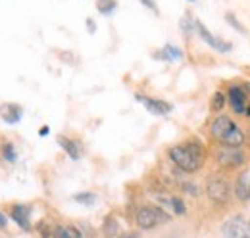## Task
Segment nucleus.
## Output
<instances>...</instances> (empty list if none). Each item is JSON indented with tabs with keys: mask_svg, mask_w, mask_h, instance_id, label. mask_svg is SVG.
I'll use <instances>...</instances> for the list:
<instances>
[{
	"mask_svg": "<svg viewBox=\"0 0 250 238\" xmlns=\"http://www.w3.org/2000/svg\"><path fill=\"white\" fill-rule=\"evenodd\" d=\"M141 4L145 6V8H148L152 14H160V10H158V4H156V0H141Z\"/></svg>",
	"mask_w": 250,
	"mask_h": 238,
	"instance_id": "b1692460",
	"label": "nucleus"
},
{
	"mask_svg": "<svg viewBox=\"0 0 250 238\" xmlns=\"http://www.w3.org/2000/svg\"><path fill=\"white\" fill-rule=\"evenodd\" d=\"M171 221V215L156 204H143L135 211V223L143 231H152L160 225H166Z\"/></svg>",
	"mask_w": 250,
	"mask_h": 238,
	"instance_id": "7ed1b4c3",
	"label": "nucleus"
},
{
	"mask_svg": "<svg viewBox=\"0 0 250 238\" xmlns=\"http://www.w3.org/2000/svg\"><path fill=\"white\" fill-rule=\"evenodd\" d=\"M247 142L250 144V131H249V137H247Z\"/></svg>",
	"mask_w": 250,
	"mask_h": 238,
	"instance_id": "c756f323",
	"label": "nucleus"
},
{
	"mask_svg": "<svg viewBox=\"0 0 250 238\" xmlns=\"http://www.w3.org/2000/svg\"><path fill=\"white\" fill-rule=\"evenodd\" d=\"M243 89H245V92H247V98H249V102H250V81H247V83L243 85Z\"/></svg>",
	"mask_w": 250,
	"mask_h": 238,
	"instance_id": "cd10ccee",
	"label": "nucleus"
},
{
	"mask_svg": "<svg viewBox=\"0 0 250 238\" xmlns=\"http://www.w3.org/2000/svg\"><path fill=\"white\" fill-rule=\"evenodd\" d=\"M188 2H196V0H188Z\"/></svg>",
	"mask_w": 250,
	"mask_h": 238,
	"instance_id": "7c9ffc66",
	"label": "nucleus"
},
{
	"mask_svg": "<svg viewBox=\"0 0 250 238\" xmlns=\"http://www.w3.org/2000/svg\"><path fill=\"white\" fill-rule=\"evenodd\" d=\"M171 163L183 173H196L206 159V150L198 139H188L181 144H175L167 150Z\"/></svg>",
	"mask_w": 250,
	"mask_h": 238,
	"instance_id": "f257e3e1",
	"label": "nucleus"
},
{
	"mask_svg": "<svg viewBox=\"0 0 250 238\" xmlns=\"http://www.w3.org/2000/svg\"><path fill=\"white\" fill-rule=\"evenodd\" d=\"M221 233L225 238H250V219L243 213H235L225 219Z\"/></svg>",
	"mask_w": 250,
	"mask_h": 238,
	"instance_id": "39448f33",
	"label": "nucleus"
},
{
	"mask_svg": "<svg viewBox=\"0 0 250 238\" xmlns=\"http://www.w3.org/2000/svg\"><path fill=\"white\" fill-rule=\"evenodd\" d=\"M181 190H183V192H187V194H190V196H194V198H198V196H200V188H198V184L188 182V180L181 182Z\"/></svg>",
	"mask_w": 250,
	"mask_h": 238,
	"instance_id": "5701e85b",
	"label": "nucleus"
},
{
	"mask_svg": "<svg viewBox=\"0 0 250 238\" xmlns=\"http://www.w3.org/2000/svg\"><path fill=\"white\" fill-rule=\"evenodd\" d=\"M116 238H139L137 235H124V237H116Z\"/></svg>",
	"mask_w": 250,
	"mask_h": 238,
	"instance_id": "c85d7f7f",
	"label": "nucleus"
},
{
	"mask_svg": "<svg viewBox=\"0 0 250 238\" xmlns=\"http://www.w3.org/2000/svg\"><path fill=\"white\" fill-rule=\"evenodd\" d=\"M225 104H227V96H225L221 90L214 92V96H212V100H210V110H212V112H221Z\"/></svg>",
	"mask_w": 250,
	"mask_h": 238,
	"instance_id": "a211bd4d",
	"label": "nucleus"
},
{
	"mask_svg": "<svg viewBox=\"0 0 250 238\" xmlns=\"http://www.w3.org/2000/svg\"><path fill=\"white\" fill-rule=\"evenodd\" d=\"M87 31H89L91 35H94V33H96V23H94L93 18H87Z\"/></svg>",
	"mask_w": 250,
	"mask_h": 238,
	"instance_id": "393cba45",
	"label": "nucleus"
},
{
	"mask_svg": "<svg viewBox=\"0 0 250 238\" xmlns=\"http://www.w3.org/2000/svg\"><path fill=\"white\" fill-rule=\"evenodd\" d=\"M210 135L221 146H245L247 142L245 131L229 116H218L214 119L210 123Z\"/></svg>",
	"mask_w": 250,
	"mask_h": 238,
	"instance_id": "f03ea898",
	"label": "nucleus"
},
{
	"mask_svg": "<svg viewBox=\"0 0 250 238\" xmlns=\"http://www.w3.org/2000/svg\"><path fill=\"white\" fill-rule=\"evenodd\" d=\"M56 142L62 146V150L73 159V161H77V159L81 158L83 146H81L77 140H73V139H69V137H65V135H58V137H56Z\"/></svg>",
	"mask_w": 250,
	"mask_h": 238,
	"instance_id": "f8f14e48",
	"label": "nucleus"
},
{
	"mask_svg": "<svg viewBox=\"0 0 250 238\" xmlns=\"http://www.w3.org/2000/svg\"><path fill=\"white\" fill-rule=\"evenodd\" d=\"M247 152L243 146H219L216 152V161L223 169H239L247 163Z\"/></svg>",
	"mask_w": 250,
	"mask_h": 238,
	"instance_id": "20e7f679",
	"label": "nucleus"
},
{
	"mask_svg": "<svg viewBox=\"0 0 250 238\" xmlns=\"http://www.w3.org/2000/svg\"><path fill=\"white\" fill-rule=\"evenodd\" d=\"M48 133H50V127H48V125H42V127H41V131H39V135H41V137H46Z\"/></svg>",
	"mask_w": 250,
	"mask_h": 238,
	"instance_id": "bb28decb",
	"label": "nucleus"
},
{
	"mask_svg": "<svg viewBox=\"0 0 250 238\" xmlns=\"http://www.w3.org/2000/svg\"><path fill=\"white\" fill-rule=\"evenodd\" d=\"M206 194L208 198L214 202V204H227L229 202V194H231V188H229V182L219 175H214V177L208 178L206 182Z\"/></svg>",
	"mask_w": 250,
	"mask_h": 238,
	"instance_id": "423d86ee",
	"label": "nucleus"
},
{
	"mask_svg": "<svg viewBox=\"0 0 250 238\" xmlns=\"http://www.w3.org/2000/svg\"><path fill=\"white\" fill-rule=\"evenodd\" d=\"M194 27H196V33H198V37L208 44V46H212L214 50H218V52H229L233 46L229 44V42H225V40H221L218 39L216 35H212L210 31L206 29V25L200 21V20H194Z\"/></svg>",
	"mask_w": 250,
	"mask_h": 238,
	"instance_id": "6e6552de",
	"label": "nucleus"
},
{
	"mask_svg": "<svg viewBox=\"0 0 250 238\" xmlns=\"http://www.w3.org/2000/svg\"><path fill=\"white\" fill-rule=\"evenodd\" d=\"M2 158H4V161H8V163H14V161L18 159V152H16V146H14L12 142L2 144Z\"/></svg>",
	"mask_w": 250,
	"mask_h": 238,
	"instance_id": "aec40b11",
	"label": "nucleus"
},
{
	"mask_svg": "<svg viewBox=\"0 0 250 238\" xmlns=\"http://www.w3.org/2000/svg\"><path fill=\"white\" fill-rule=\"evenodd\" d=\"M227 102L231 104L233 112L239 114V116H245L247 110H249V98H247V92L243 87L239 85H231L227 90Z\"/></svg>",
	"mask_w": 250,
	"mask_h": 238,
	"instance_id": "0eeeda50",
	"label": "nucleus"
},
{
	"mask_svg": "<svg viewBox=\"0 0 250 238\" xmlns=\"http://www.w3.org/2000/svg\"><path fill=\"white\" fill-rule=\"evenodd\" d=\"M73 202L83 204V206H93L94 202H96V194L94 192H77L73 196Z\"/></svg>",
	"mask_w": 250,
	"mask_h": 238,
	"instance_id": "6ab92c4d",
	"label": "nucleus"
},
{
	"mask_svg": "<svg viewBox=\"0 0 250 238\" xmlns=\"http://www.w3.org/2000/svg\"><path fill=\"white\" fill-rule=\"evenodd\" d=\"M179 27H181L183 35H185L187 39L192 37V33L196 31V27H194V18H192L190 12H185V14H183V18H181V21H179Z\"/></svg>",
	"mask_w": 250,
	"mask_h": 238,
	"instance_id": "dca6fc26",
	"label": "nucleus"
},
{
	"mask_svg": "<svg viewBox=\"0 0 250 238\" xmlns=\"http://www.w3.org/2000/svg\"><path fill=\"white\" fill-rule=\"evenodd\" d=\"M102 233H104V237H106V238L120 237V223H118V219H116L114 215H108V217L104 219Z\"/></svg>",
	"mask_w": 250,
	"mask_h": 238,
	"instance_id": "4468645a",
	"label": "nucleus"
},
{
	"mask_svg": "<svg viewBox=\"0 0 250 238\" xmlns=\"http://www.w3.org/2000/svg\"><path fill=\"white\" fill-rule=\"evenodd\" d=\"M135 98H137L150 114H154V116H167V114H171V110H173V106H171L169 102H166V100H158V98L143 96V94H135Z\"/></svg>",
	"mask_w": 250,
	"mask_h": 238,
	"instance_id": "1a4fd4ad",
	"label": "nucleus"
},
{
	"mask_svg": "<svg viewBox=\"0 0 250 238\" xmlns=\"http://www.w3.org/2000/svg\"><path fill=\"white\" fill-rule=\"evenodd\" d=\"M10 217L14 219V223L23 229V231H31V208L25 204H14L10 208Z\"/></svg>",
	"mask_w": 250,
	"mask_h": 238,
	"instance_id": "9d476101",
	"label": "nucleus"
},
{
	"mask_svg": "<svg viewBox=\"0 0 250 238\" xmlns=\"http://www.w3.org/2000/svg\"><path fill=\"white\" fill-rule=\"evenodd\" d=\"M0 118H2V121H6L8 125H16L23 118V110H21V106L8 102V104L0 106Z\"/></svg>",
	"mask_w": 250,
	"mask_h": 238,
	"instance_id": "9b49d317",
	"label": "nucleus"
},
{
	"mask_svg": "<svg viewBox=\"0 0 250 238\" xmlns=\"http://www.w3.org/2000/svg\"><path fill=\"white\" fill-rule=\"evenodd\" d=\"M118 8V0H96V10L102 16H112Z\"/></svg>",
	"mask_w": 250,
	"mask_h": 238,
	"instance_id": "f3484780",
	"label": "nucleus"
},
{
	"mask_svg": "<svg viewBox=\"0 0 250 238\" xmlns=\"http://www.w3.org/2000/svg\"><path fill=\"white\" fill-rule=\"evenodd\" d=\"M225 20H227V23H229L235 31H239V33H247V29L239 23V20H237V16H235L233 12H227V14H225Z\"/></svg>",
	"mask_w": 250,
	"mask_h": 238,
	"instance_id": "4be33fe9",
	"label": "nucleus"
},
{
	"mask_svg": "<svg viewBox=\"0 0 250 238\" xmlns=\"http://www.w3.org/2000/svg\"><path fill=\"white\" fill-rule=\"evenodd\" d=\"M162 50L166 52V56H167L169 61H173V60H183V50L177 48V46H173V44H166Z\"/></svg>",
	"mask_w": 250,
	"mask_h": 238,
	"instance_id": "412c9836",
	"label": "nucleus"
},
{
	"mask_svg": "<svg viewBox=\"0 0 250 238\" xmlns=\"http://www.w3.org/2000/svg\"><path fill=\"white\" fill-rule=\"evenodd\" d=\"M158 202L164 209H171L175 215H185L187 206L181 200V196H158Z\"/></svg>",
	"mask_w": 250,
	"mask_h": 238,
	"instance_id": "ddd939ff",
	"label": "nucleus"
},
{
	"mask_svg": "<svg viewBox=\"0 0 250 238\" xmlns=\"http://www.w3.org/2000/svg\"><path fill=\"white\" fill-rule=\"evenodd\" d=\"M6 227H8V217H6V213L0 211V229H6Z\"/></svg>",
	"mask_w": 250,
	"mask_h": 238,
	"instance_id": "a878e982",
	"label": "nucleus"
},
{
	"mask_svg": "<svg viewBox=\"0 0 250 238\" xmlns=\"http://www.w3.org/2000/svg\"><path fill=\"white\" fill-rule=\"evenodd\" d=\"M249 190H250L249 177H247V175H241L239 180H237V184H235V194H237V198H239V200H249L250 198Z\"/></svg>",
	"mask_w": 250,
	"mask_h": 238,
	"instance_id": "2eb2a0df",
	"label": "nucleus"
},
{
	"mask_svg": "<svg viewBox=\"0 0 250 238\" xmlns=\"http://www.w3.org/2000/svg\"><path fill=\"white\" fill-rule=\"evenodd\" d=\"M249 194H250V190H249Z\"/></svg>",
	"mask_w": 250,
	"mask_h": 238,
	"instance_id": "2f4dec72",
	"label": "nucleus"
}]
</instances>
